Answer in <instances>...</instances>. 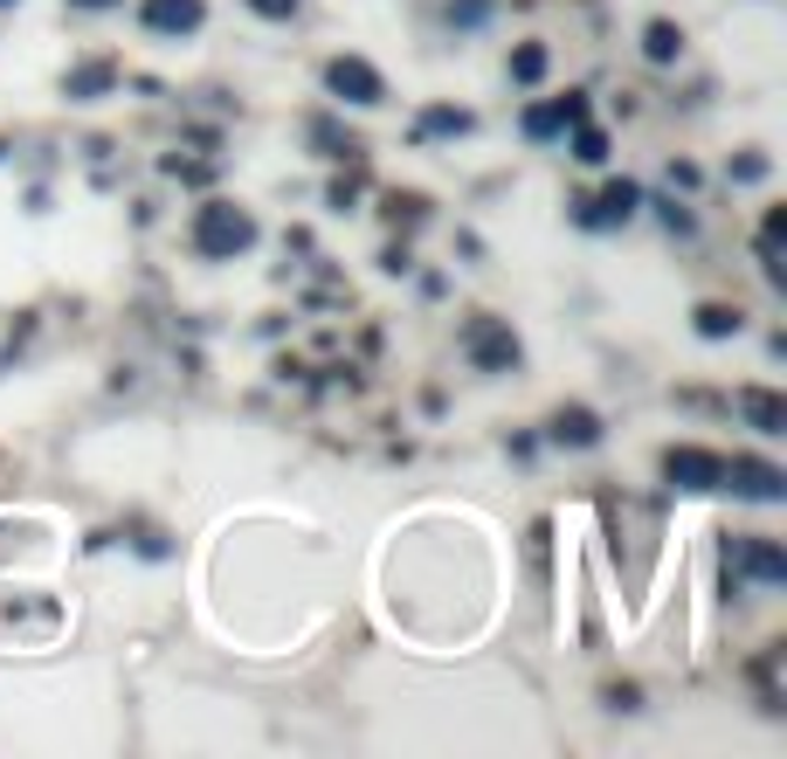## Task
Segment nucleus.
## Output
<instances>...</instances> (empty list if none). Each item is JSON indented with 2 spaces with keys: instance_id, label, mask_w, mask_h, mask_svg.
<instances>
[{
  "instance_id": "11",
  "label": "nucleus",
  "mask_w": 787,
  "mask_h": 759,
  "mask_svg": "<svg viewBox=\"0 0 787 759\" xmlns=\"http://www.w3.org/2000/svg\"><path fill=\"white\" fill-rule=\"evenodd\" d=\"M553 442L594 449V442H602V414H594V408H559V414H553Z\"/></svg>"
},
{
  "instance_id": "20",
  "label": "nucleus",
  "mask_w": 787,
  "mask_h": 759,
  "mask_svg": "<svg viewBox=\"0 0 787 759\" xmlns=\"http://www.w3.org/2000/svg\"><path fill=\"white\" fill-rule=\"evenodd\" d=\"M69 8H118V0H69Z\"/></svg>"
},
{
  "instance_id": "14",
  "label": "nucleus",
  "mask_w": 787,
  "mask_h": 759,
  "mask_svg": "<svg viewBox=\"0 0 787 759\" xmlns=\"http://www.w3.org/2000/svg\"><path fill=\"white\" fill-rule=\"evenodd\" d=\"M698 332H705V338L739 332V311H733V304H698Z\"/></svg>"
},
{
  "instance_id": "6",
  "label": "nucleus",
  "mask_w": 787,
  "mask_h": 759,
  "mask_svg": "<svg viewBox=\"0 0 787 759\" xmlns=\"http://www.w3.org/2000/svg\"><path fill=\"white\" fill-rule=\"evenodd\" d=\"M139 22L153 35H201V22H208V0H145Z\"/></svg>"
},
{
  "instance_id": "17",
  "label": "nucleus",
  "mask_w": 787,
  "mask_h": 759,
  "mask_svg": "<svg viewBox=\"0 0 787 759\" xmlns=\"http://www.w3.org/2000/svg\"><path fill=\"white\" fill-rule=\"evenodd\" d=\"M98 90H111V63H90L69 76V98H98Z\"/></svg>"
},
{
  "instance_id": "18",
  "label": "nucleus",
  "mask_w": 787,
  "mask_h": 759,
  "mask_svg": "<svg viewBox=\"0 0 787 759\" xmlns=\"http://www.w3.org/2000/svg\"><path fill=\"white\" fill-rule=\"evenodd\" d=\"M422 131H470V111H428Z\"/></svg>"
},
{
  "instance_id": "9",
  "label": "nucleus",
  "mask_w": 787,
  "mask_h": 759,
  "mask_svg": "<svg viewBox=\"0 0 787 759\" xmlns=\"http://www.w3.org/2000/svg\"><path fill=\"white\" fill-rule=\"evenodd\" d=\"M635 207H643V186H635V180H615V186H608V194L594 201L580 221H588V228H608V221H629Z\"/></svg>"
},
{
  "instance_id": "1",
  "label": "nucleus",
  "mask_w": 787,
  "mask_h": 759,
  "mask_svg": "<svg viewBox=\"0 0 787 759\" xmlns=\"http://www.w3.org/2000/svg\"><path fill=\"white\" fill-rule=\"evenodd\" d=\"M256 242V221L242 215L235 201H208L194 215V256H208V262H229V256H242Z\"/></svg>"
},
{
  "instance_id": "15",
  "label": "nucleus",
  "mask_w": 787,
  "mask_h": 759,
  "mask_svg": "<svg viewBox=\"0 0 787 759\" xmlns=\"http://www.w3.org/2000/svg\"><path fill=\"white\" fill-rule=\"evenodd\" d=\"M573 159H580V166H602V159H608V131H594L588 118H580V139H573Z\"/></svg>"
},
{
  "instance_id": "21",
  "label": "nucleus",
  "mask_w": 787,
  "mask_h": 759,
  "mask_svg": "<svg viewBox=\"0 0 787 759\" xmlns=\"http://www.w3.org/2000/svg\"><path fill=\"white\" fill-rule=\"evenodd\" d=\"M0 8H14V0H0Z\"/></svg>"
},
{
  "instance_id": "12",
  "label": "nucleus",
  "mask_w": 787,
  "mask_h": 759,
  "mask_svg": "<svg viewBox=\"0 0 787 759\" xmlns=\"http://www.w3.org/2000/svg\"><path fill=\"white\" fill-rule=\"evenodd\" d=\"M643 49H649V63H678V49H684V35H678V22H649V35H643Z\"/></svg>"
},
{
  "instance_id": "8",
  "label": "nucleus",
  "mask_w": 787,
  "mask_h": 759,
  "mask_svg": "<svg viewBox=\"0 0 787 759\" xmlns=\"http://www.w3.org/2000/svg\"><path fill=\"white\" fill-rule=\"evenodd\" d=\"M733 408H739L760 435H780V428H787V401H780V394H766V387H739Z\"/></svg>"
},
{
  "instance_id": "16",
  "label": "nucleus",
  "mask_w": 787,
  "mask_h": 759,
  "mask_svg": "<svg viewBox=\"0 0 787 759\" xmlns=\"http://www.w3.org/2000/svg\"><path fill=\"white\" fill-rule=\"evenodd\" d=\"M512 76H518V83H539V76H546V49H539V42L512 49Z\"/></svg>"
},
{
  "instance_id": "7",
  "label": "nucleus",
  "mask_w": 787,
  "mask_h": 759,
  "mask_svg": "<svg viewBox=\"0 0 787 759\" xmlns=\"http://www.w3.org/2000/svg\"><path fill=\"white\" fill-rule=\"evenodd\" d=\"M580 118H588V98H553V104H532L525 111V139H553V131H573Z\"/></svg>"
},
{
  "instance_id": "2",
  "label": "nucleus",
  "mask_w": 787,
  "mask_h": 759,
  "mask_svg": "<svg viewBox=\"0 0 787 759\" xmlns=\"http://www.w3.org/2000/svg\"><path fill=\"white\" fill-rule=\"evenodd\" d=\"M325 90H332V98H346V104H360V111L387 104V76L373 69L366 55H332V63H325Z\"/></svg>"
},
{
  "instance_id": "4",
  "label": "nucleus",
  "mask_w": 787,
  "mask_h": 759,
  "mask_svg": "<svg viewBox=\"0 0 787 759\" xmlns=\"http://www.w3.org/2000/svg\"><path fill=\"white\" fill-rule=\"evenodd\" d=\"M719 484H733L739 498H753V504H780L787 498V477L774 463H760V455H739V463H725V477Z\"/></svg>"
},
{
  "instance_id": "5",
  "label": "nucleus",
  "mask_w": 787,
  "mask_h": 759,
  "mask_svg": "<svg viewBox=\"0 0 787 759\" xmlns=\"http://www.w3.org/2000/svg\"><path fill=\"white\" fill-rule=\"evenodd\" d=\"M663 477L678 490H711L725 477V455H711V449H663Z\"/></svg>"
},
{
  "instance_id": "3",
  "label": "nucleus",
  "mask_w": 787,
  "mask_h": 759,
  "mask_svg": "<svg viewBox=\"0 0 787 759\" xmlns=\"http://www.w3.org/2000/svg\"><path fill=\"white\" fill-rule=\"evenodd\" d=\"M463 352H470V366L483 373H512L518 366V338L498 325V318H477L470 332H463Z\"/></svg>"
},
{
  "instance_id": "10",
  "label": "nucleus",
  "mask_w": 787,
  "mask_h": 759,
  "mask_svg": "<svg viewBox=\"0 0 787 759\" xmlns=\"http://www.w3.org/2000/svg\"><path fill=\"white\" fill-rule=\"evenodd\" d=\"M733 559L746 566V574H760L766 587H780V580H787V559H780V545H774V539H739V545H733Z\"/></svg>"
},
{
  "instance_id": "13",
  "label": "nucleus",
  "mask_w": 787,
  "mask_h": 759,
  "mask_svg": "<svg viewBox=\"0 0 787 759\" xmlns=\"http://www.w3.org/2000/svg\"><path fill=\"white\" fill-rule=\"evenodd\" d=\"M780 235H787V215L774 207L766 228H760V262H766V276H774V283H780Z\"/></svg>"
},
{
  "instance_id": "19",
  "label": "nucleus",
  "mask_w": 787,
  "mask_h": 759,
  "mask_svg": "<svg viewBox=\"0 0 787 759\" xmlns=\"http://www.w3.org/2000/svg\"><path fill=\"white\" fill-rule=\"evenodd\" d=\"M249 8L262 14V22H291V14L305 8V0H249Z\"/></svg>"
}]
</instances>
